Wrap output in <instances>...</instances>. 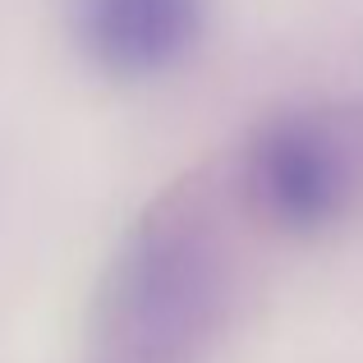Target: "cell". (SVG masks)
Returning a JSON list of instances; mask_svg holds the SVG:
<instances>
[{
  "mask_svg": "<svg viewBox=\"0 0 363 363\" xmlns=\"http://www.w3.org/2000/svg\"><path fill=\"white\" fill-rule=\"evenodd\" d=\"M212 299V240L194 216L157 212L111 267L101 331L120 363H175L207 327Z\"/></svg>",
  "mask_w": 363,
  "mask_h": 363,
  "instance_id": "6da1fadb",
  "label": "cell"
},
{
  "mask_svg": "<svg viewBox=\"0 0 363 363\" xmlns=\"http://www.w3.org/2000/svg\"><path fill=\"white\" fill-rule=\"evenodd\" d=\"M248 194L267 221L285 230H318L350 198V152L322 116L272 120L248 147Z\"/></svg>",
  "mask_w": 363,
  "mask_h": 363,
  "instance_id": "7a4b0ae2",
  "label": "cell"
},
{
  "mask_svg": "<svg viewBox=\"0 0 363 363\" xmlns=\"http://www.w3.org/2000/svg\"><path fill=\"white\" fill-rule=\"evenodd\" d=\"M203 0H79V37L106 74L147 79L194 46Z\"/></svg>",
  "mask_w": 363,
  "mask_h": 363,
  "instance_id": "3957f363",
  "label": "cell"
}]
</instances>
